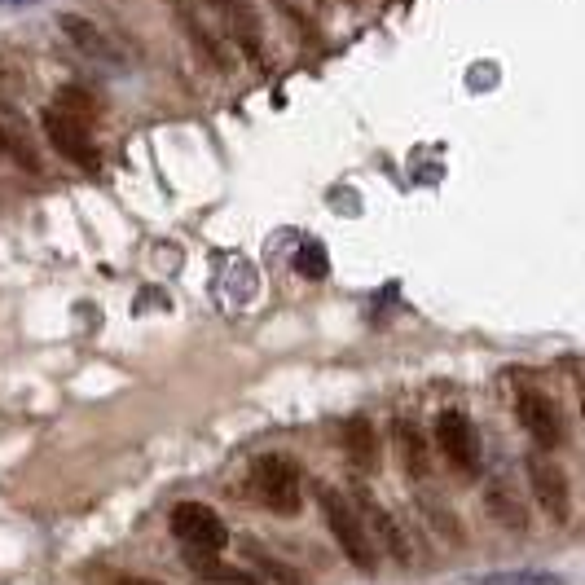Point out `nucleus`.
Returning a JSON list of instances; mask_svg holds the SVG:
<instances>
[{"label": "nucleus", "instance_id": "1", "mask_svg": "<svg viewBox=\"0 0 585 585\" xmlns=\"http://www.w3.org/2000/svg\"><path fill=\"white\" fill-rule=\"evenodd\" d=\"M317 506H322V515H326L330 533H335L339 550L352 559V568L370 577V572L379 568V555H374V537H370L366 520H361V511L352 506V498L344 489H335V484H317Z\"/></svg>", "mask_w": 585, "mask_h": 585}, {"label": "nucleus", "instance_id": "2", "mask_svg": "<svg viewBox=\"0 0 585 585\" xmlns=\"http://www.w3.org/2000/svg\"><path fill=\"white\" fill-rule=\"evenodd\" d=\"M251 493L269 506V511H278V515H300V506H304V471H300V462L295 458H286V454H264L251 462Z\"/></svg>", "mask_w": 585, "mask_h": 585}, {"label": "nucleus", "instance_id": "3", "mask_svg": "<svg viewBox=\"0 0 585 585\" xmlns=\"http://www.w3.org/2000/svg\"><path fill=\"white\" fill-rule=\"evenodd\" d=\"M40 128L44 137H49V146L62 154L66 163H75V168L93 172L97 163H102V150H97V137H93V124L80 115H71L66 106H44L40 110Z\"/></svg>", "mask_w": 585, "mask_h": 585}, {"label": "nucleus", "instance_id": "4", "mask_svg": "<svg viewBox=\"0 0 585 585\" xmlns=\"http://www.w3.org/2000/svg\"><path fill=\"white\" fill-rule=\"evenodd\" d=\"M168 9L176 18V27H181V36L194 44L198 58L220 75L234 71V53H229V44H225V31L207 18V5H198V0H168Z\"/></svg>", "mask_w": 585, "mask_h": 585}, {"label": "nucleus", "instance_id": "5", "mask_svg": "<svg viewBox=\"0 0 585 585\" xmlns=\"http://www.w3.org/2000/svg\"><path fill=\"white\" fill-rule=\"evenodd\" d=\"M172 537L185 550H203V555H220V550L229 546V528L207 502L172 506Z\"/></svg>", "mask_w": 585, "mask_h": 585}, {"label": "nucleus", "instance_id": "6", "mask_svg": "<svg viewBox=\"0 0 585 585\" xmlns=\"http://www.w3.org/2000/svg\"><path fill=\"white\" fill-rule=\"evenodd\" d=\"M348 498H352V506H357L361 520H366V528H370L374 537H379L383 550H388L396 564H410V559H414L410 537H405V528L396 524V515L388 511V506H383V502L370 493V484H366V480H352V484H348Z\"/></svg>", "mask_w": 585, "mask_h": 585}, {"label": "nucleus", "instance_id": "7", "mask_svg": "<svg viewBox=\"0 0 585 585\" xmlns=\"http://www.w3.org/2000/svg\"><path fill=\"white\" fill-rule=\"evenodd\" d=\"M436 445L462 476H480L484 471V449H480V436L471 427V418L462 410H440L436 418Z\"/></svg>", "mask_w": 585, "mask_h": 585}, {"label": "nucleus", "instance_id": "8", "mask_svg": "<svg viewBox=\"0 0 585 585\" xmlns=\"http://www.w3.org/2000/svg\"><path fill=\"white\" fill-rule=\"evenodd\" d=\"M58 31L66 36V44H71L80 58L88 62H97V66H106V71H124V53H119V44L102 31V22H93V18H84V14H58Z\"/></svg>", "mask_w": 585, "mask_h": 585}, {"label": "nucleus", "instance_id": "9", "mask_svg": "<svg viewBox=\"0 0 585 585\" xmlns=\"http://www.w3.org/2000/svg\"><path fill=\"white\" fill-rule=\"evenodd\" d=\"M198 5H207L220 22V31H225L229 40L242 49V58L247 62H260L264 58V27H260V14L251 0H198Z\"/></svg>", "mask_w": 585, "mask_h": 585}, {"label": "nucleus", "instance_id": "10", "mask_svg": "<svg viewBox=\"0 0 585 585\" xmlns=\"http://www.w3.org/2000/svg\"><path fill=\"white\" fill-rule=\"evenodd\" d=\"M524 471H528V484H533L537 506H542V511H546L555 524H564L568 511H572V489H568L564 467H559L555 458H546V449H537V454H528Z\"/></svg>", "mask_w": 585, "mask_h": 585}, {"label": "nucleus", "instance_id": "11", "mask_svg": "<svg viewBox=\"0 0 585 585\" xmlns=\"http://www.w3.org/2000/svg\"><path fill=\"white\" fill-rule=\"evenodd\" d=\"M515 414H520L524 432L537 440V449H555V445H564V418H559V405L550 401L546 392L524 388L520 396H515Z\"/></svg>", "mask_w": 585, "mask_h": 585}, {"label": "nucleus", "instance_id": "12", "mask_svg": "<svg viewBox=\"0 0 585 585\" xmlns=\"http://www.w3.org/2000/svg\"><path fill=\"white\" fill-rule=\"evenodd\" d=\"M0 154H9V159L31 176L44 172V154L36 146V137H31V124L5 102V97H0Z\"/></svg>", "mask_w": 585, "mask_h": 585}, {"label": "nucleus", "instance_id": "13", "mask_svg": "<svg viewBox=\"0 0 585 585\" xmlns=\"http://www.w3.org/2000/svg\"><path fill=\"white\" fill-rule=\"evenodd\" d=\"M392 436H396V454H401L405 471H410L414 480H427V471H432V449H427L423 427H418L410 414H396Z\"/></svg>", "mask_w": 585, "mask_h": 585}, {"label": "nucleus", "instance_id": "14", "mask_svg": "<svg viewBox=\"0 0 585 585\" xmlns=\"http://www.w3.org/2000/svg\"><path fill=\"white\" fill-rule=\"evenodd\" d=\"M185 564H190L194 577L207 581V585H269L264 577H256V572H247L238 564H225L220 555H203V550H185Z\"/></svg>", "mask_w": 585, "mask_h": 585}, {"label": "nucleus", "instance_id": "15", "mask_svg": "<svg viewBox=\"0 0 585 585\" xmlns=\"http://www.w3.org/2000/svg\"><path fill=\"white\" fill-rule=\"evenodd\" d=\"M344 454L357 471H374L379 467V432L366 414H352L344 427Z\"/></svg>", "mask_w": 585, "mask_h": 585}, {"label": "nucleus", "instance_id": "16", "mask_svg": "<svg viewBox=\"0 0 585 585\" xmlns=\"http://www.w3.org/2000/svg\"><path fill=\"white\" fill-rule=\"evenodd\" d=\"M242 550H247V559L260 568V577L269 581V585H304L300 572H295L291 564H282V559H273L269 550L256 542V537H242Z\"/></svg>", "mask_w": 585, "mask_h": 585}, {"label": "nucleus", "instance_id": "17", "mask_svg": "<svg viewBox=\"0 0 585 585\" xmlns=\"http://www.w3.org/2000/svg\"><path fill=\"white\" fill-rule=\"evenodd\" d=\"M484 506H489V515H493V520L506 524V528H515V533H520V528H528L524 502L515 498V493L506 489V484H493V489L484 493Z\"/></svg>", "mask_w": 585, "mask_h": 585}, {"label": "nucleus", "instance_id": "18", "mask_svg": "<svg viewBox=\"0 0 585 585\" xmlns=\"http://www.w3.org/2000/svg\"><path fill=\"white\" fill-rule=\"evenodd\" d=\"M471 585H564V577L546 568H506V572H484V577H471Z\"/></svg>", "mask_w": 585, "mask_h": 585}, {"label": "nucleus", "instance_id": "19", "mask_svg": "<svg viewBox=\"0 0 585 585\" xmlns=\"http://www.w3.org/2000/svg\"><path fill=\"white\" fill-rule=\"evenodd\" d=\"M273 5L282 9V18L291 22V27L300 31L304 40L317 36V14H313V5H308V0H273Z\"/></svg>", "mask_w": 585, "mask_h": 585}, {"label": "nucleus", "instance_id": "20", "mask_svg": "<svg viewBox=\"0 0 585 585\" xmlns=\"http://www.w3.org/2000/svg\"><path fill=\"white\" fill-rule=\"evenodd\" d=\"M295 269H300L304 278L322 282L326 273H330V264H326V251L317 247V242H304V247H300V256H295Z\"/></svg>", "mask_w": 585, "mask_h": 585}, {"label": "nucleus", "instance_id": "21", "mask_svg": "<svg viewBox=\"0 0 585 585\" xmlns=\"http://www.w3.org/2000/svg\"><path fill=\"white\" fill-rule=\"evenodd\" d=\"M58 106H66V110H71V115L88 119V124H93V119H97V102L84 93V88H62V93H58Z\"/></svg>", "mask_w": 585, "mask_h": 585}, {"label": "nucleus", "instance_id": "22", "mask_svg": "<svg viewBox=\"0 0 585 585\" xmlns=\"http://www.w3.org/2000/svg\"><path fill=\"white\" fill-rule=\"evenodd\" d=\"M18 5H31V0H0V9H18Z\"/></svg>", "mask_w": 585, "mask_h": 585}, {"label": "nucleus", "instance_id": "23", "mask_svg": "<svg viewBox=\"0 0 585 585\" xmlns=\"http://www.w3.org/2000/svg\"><path fill=\"white\" fill-rule=\"evenodd\" d=\"M132 585H163V581H150V577H141V581H132Z\"/></svg>", "mask_w": 585, "mask_h": 585}, {"label": "nucleus", "instance_id": "24", "mask_svg": "<svg viewBox=\"0 0 585 585\" xmlns=\"http://www.w3.org/2000/svg\"><path fill=\"white\" fill-rule=\"evenodd\" d=\"M581 414H585V383H581Z\"/></svg>", "mask_w": 585, "mask_h": 585}, {"label": "nucleus", "instance_id": "25", "mask_svg": "<svg viewBox=\"0 0 585 585\" xmlns=\"http://www.w3.org/2000/svg\"><path fill=\"white\" fill-rule=\"evenodd\" d=\"M462 585H471V581H462Z\"/></svg>", "mask_w": 585, "mask_h": 585}]
</instances>
